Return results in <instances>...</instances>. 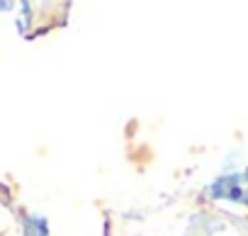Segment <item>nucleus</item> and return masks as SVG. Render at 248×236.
Here are the masks:
<instances>
[{
	"mask_svg": "<svg viewBox=\"0 0 248 236\" xmlns=\"http://www.w3.org/2000/svg\"><path fill=\"white\" fill-rule=\"evenodd\" d=\"M209 195H212V197H221V200H231V202H243V205H248V171H246V173L221 175L219 180L212 183Z\"/></svg>",
	"mask_w": 248,
	"mask_h": 236,
	"instance_id": "obj_1",
	"label": "nucleus"
},
{
	"mask_svg": "<svg viewBox=\"0 0 248 236\" xmlns=\"http://www.w3.org/2000/svg\"><path fill=\"white\" fill-rule=\"evenodd\" d=\"M25 236H49L46 219H42V217H27L25 219Z\"/></svg>",
	"mask_w": 248,
	"mask_h": 236,
	"instance_id": "obj_2",
	"label": "nucleus"
}]
</instances>
